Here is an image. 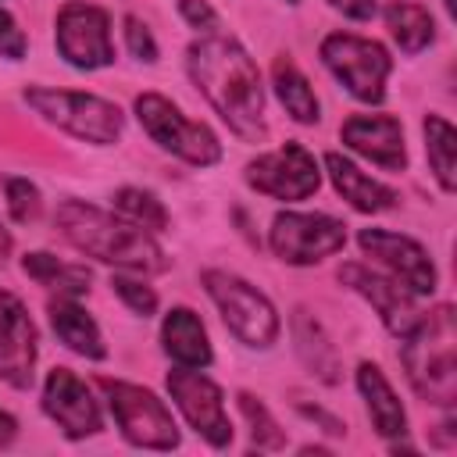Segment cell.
Returning a JSON list of instances; mask_svg holds the SVG:
<instances>
[{
    "label": "cell",
    "mask_w": 457,
    "mask_h": 457,
    "mask_svg": "<svg viewBox=\"0 0 457 457\" xmlns=\"http://www.w3.org/2000/svg\"><path fill=\"white\" fill-rule=\"evenodd\" d=\"M186 71L218 118L246 143L268 136L264 125V86L257 61L236 36L207 32L186 46Z\"/></svg>",
    "instance_id": "6da1fadb"
},
{
    "label": "cell",
    "mask_w": 457,
    "mask_h": 457,
    "mask_svg": "<svg viewBox=\"0 0 457 457\" xmlns=\"http://www.w3.org/2000/svg\"><path fill=\"white\" fill-rule=\"evenodd\" d=\"M54 225L61 228V236L86 257H96L104 264H114L118 271H132V275H161L168 271V257L161 250V243L154 239V232L132 225L121 214L100 211L86 200H61L54 211Z\"/></svg>",
    "instance_id": "7a4b0ae2"
},
{
    "label": "cell",
    "mask_w": 457,
    "mask_h": 457,
    "mask_svg": "<svg viewBox=\"0 0 457 457\" xmlns=\"http://www.w3.org/2000/svg\"><path fill=\"white\" fill-rule=\"evenodd\" d=\"M400 361L411 389L436 407H453L457 400V321L453 307L439 303L425 311L407 336H400Z\"/></svg>",
    "instance_id": "3957f363"
},
{
    "label": "cell",
    "mask_w": 457,
    "mask_h": 457,
    "mask_svg": "<svg viewBox=\"0 0 457 457\" xmlns=\"http://www.w3.org/2000/svg\"><path fill=\"white\" fill-rule=\"evenodd\" d=\"M25 104L61 132L93 143V146H111L118 143L125 129V114L118 104L96 96V93H79V89H54V86H25Z\"/></svg>",
    "instance_id": "277c9868"
},
{
    "label": "cell",
    "mask_w": 457,
    "mask_h": 457,
    "mask_svg": "<svg viewBox=\"0 0 457 457\" xmlns=\"http://www.w3.org/2000/svg\"><path fill=\"white\" fill-rule=\"evenodd\" d=\"M207 296L214 300L225 328L243 343V346H253V350H268L275 339H278V311L275 303L257 289L250 286L246 278L232 275V271H221V268H207L200 275Z\"/></svg>",
    "instance_id": "5b68a950"
},
{
    "label": "cell",
    "mask_w": 457,
    "mask_h": 457,
    "mask_svg": "<svg viewBox=\"0 0 457 457\" xmlns=\"http://www.w3.org/2000/svg\"><path fill=\"white\" fill-rule=\"evenodd\" d=\"M321 64L332 71L336 82L346 86V93L361 104H382L386 100V82L393 71V57L382 43L353 36V32H332L318 46Z\"/></svg>",
    "instance_id": "8992f818"
},
{
    "label": "cell",
    "mask_w": 457,
    "mask_h": 457,
    "mask_svg": "<svg viewBox=\"0 0 457 457\" xmlns=\"http://www.w3.org/2000/svg\"><path fill=\"white\" fill-rule=\"evenodd\" d=\"M136 118L143 125V132L168 154H175L179 161L193 164V168H211L221 161V143L214 136L211 125L186 118L168 96L161 93H139L136 96Z\"/></svg>",
    "instance_id": "52a82bcc"
},
{
    "label": "cell",
    "mask_w": 457,
    "mask_h": 457,
    "mask_svg": "<svg viewBox=\"0 0 457 457\" xmlns=\"http://www.w3.org/2000/svg\"><path fill=\"white\" fill-rule=\"evenodd\" d=\"M100 389L107 396L111 418L125 443L143 450H175L179 446V425L164 400H157L150 389L121 378H100Z\"/></svg>",
    "instance_id": "ba28073f"
},
{
    "label": "cell",
    "mask_w": 457,
    "mask_h": 457,
    "mask_svg": "<svg viewBox=\"0 0 457 457\" xmlns=\"http://www.w3.org/2000/svg\"><path fill=\"white\" fill-rule=\"evenodd\" d=\"M268 246L278 261L307 268L346 246V225L321 211H278L268 228Z\"/></svg>",
    "instance_id": "9c48e42d"
},
{
    "label": "cell",
    "mask_w": 457,
    "mask_h": 457,
    "mask_svg": "<svg viewBox=\"0 0 457 457\" xmlns=\"http://www.w3.org/2000/svg\"><path fill=\"white\" fill-rule=\"evenodd\" d=\"M54 43H57V54L79 71H96L114 64L111 14L96 4L68 0L54 21Z\"/></svg>",
    "instance_id": "30bf717a"
},
{
    "label": "cell",
    "mask_w": 457,
    "mask_h": 457,
    "mask_svg": "<svg viewBox=\"0 0 457 457\" xmlns=\"http://www.w3.org/2000/svg\"><path fill=\"white\" fill-rule=\"evenodd\" d=\"M243 179H246L250 189H257L271 200L293 204V200H307V196L318 193L321 168H318L314 154L303 143L289 139L278 150H268V154H257L253 161H246Z\"/></svg>",
    "instance_id": "8fae6325"
},
{
    "label": "cell",
    "mask_w": 457,
    "mask_h": 457,
    "mask_svg": "<svg viewBox=\"0 0 457 457\" xmlns=\"http://www.w3.org/2000/svg\"><path fill=\"white\" fill-rule=\"evenodd\" d=\"M168 393L189 428H196L200 439H207L214 450H225L232 443V421L225 414L221 386L204 375V368H175L168 371Z\"/></svg>",
    "instance_id": "7c38bea8"
},
{
    "label": "cell",
    "mask_w": 457,
    "mask_h": 457,
    "mask_svg": "<svg viewBox=\"0 0 457 457\" xmlns=\"http://www.w3.org/2000/svg\"><path fill=\"white\" fill-rule=\"evenodd\" d=\"M357 243L361 250L382 264L393 278H400L411 293L425 296V293H436L439 286V275H436V264L428 257V250L411 239V236H400V232H389V228H361L357 232Z\"/></svg>",
    "instance_id": "4fadbf2b"
},
{
    "label": "cell",
    "mask_w": 457,
    "mask_h": 457,
    "mask_svg": "<svg viewBox=\"0 0 457 457\" xmlns=\"http://www.w3.org/2000/svg\"><path fill=\"white\" fill-rule=\"evenodd\" d=\"M339 282L350 286L357 296H364V300L375 307L378 321H382L396 339L407 336V332L414 328V321L421 318V311H418V293H411V289H407L400 278H393V275H382V271H375V268H368V264L350 261V264L339 268Z\"/></svg>",
    "instance_id": "5bb4252c"
},
{
    "label": "cell",
    "mask_w": 457,
    "mask_h": 457,
    "mask_svg": "<svg viewBox=\"0 0 457 457\" xmlns=\"http://www.w3.org/2000/svg\"><path fill=\"white\" fill-rule=\"evenodd\" d=\"M36 357H39V332L29 314V307L0 289V382L11 389H29L36 378Z\"/></svg>",
    "instance_id": "9a60e30c"
},
{
    "label": "cell",
    "mask_w": 457,
    "mask_h": 457,
    "mask_svg": "<svg viewBox=\"0 0 457 457\" xmlns=\"http://www.w3.org/2000/svg\"><path fill=\"white\" fill-rule=\"evenodd\" d=\"M43 411L46 418L68 436V439H86L104 428L100 403L93 400L89 386L71 371V368H50L43 382Z\"/></svg>",
    "instance_id": "2e32d148"
},
{
    "label": "cell",
    "mask_w": 457,
    "mask_h": 457,
    "mask_svg": "<svg viewBox=\"0 0 457 457\" xmlns=\"http://www.w3.org/2000/svg\"><path fill=\"white\" fill-rule=\"evenodd\" d=\"M343 146L361 154L364 161L386 168V171H403L407 168V143H403V125L393 114H353L339 129Z\"/></svg>",
    "instance_id": "e0dca14e"
},
{
    "label": "cell",
    "mask_w": 457,
    "mask_h": 457,
    "mask_svg": "<svg viewBox=\"0 0 457 457\" xmlns=\"http://www.w3.org/2000/svg\"><path fill=\"white\" fill-rule=\"evenodd\" d=\"M325 171H328L336 193H339L353 211H361V214H382V211L396 207V189H389L386 182L364 175L350 157H343V154H336V150L325 154Z\"/></svg>",
    "instance_id": "ac0fdd59"
},
{
    "label": "cell",
    "mask_w": 457,
    "mask_h": 457,
    "mask_svg": "<svg viewBox=\"0 0 457 457\" xmlns=\"http://www.w3.org/2000/svg\"><path fill=\"white\" fill-rule=\"evenodd\" d=\"M161 346L179 368H207L214 361L207 328L196 311L189 307H171L161 321Z\"/></svg>",
    "instance_id": "d6986e66"
},
{
    "label": "cell",
    "mask_w": 457,
    "mask_h": 457,
    "mask_svg": "<svg viewBox=\"0 0 457 457\" xmlns=\"http://www.w3.org/2000/svg\"><path fill=\"white\" fill-rule=\"evenodd\" d=\"M289 336H293V346H296V357L303 361V368L321 378L325 386H336L343 378V368H339V353L328 339V332L321 328V321L307 311V307H296L289 314Z\"/></svg>",
    "instance_id": "ffe728a7"
},
{
    "label": "cell",
    "mask_w": 457,
    "mask_h": 457,
    "mask_svg": "<svg viewBox=\"0 0 457 457\" xmlns=\"http://www.w3.org/2000/svg\"><path fill=\"white\" fill-rule=\"evenodd\" d=\"M46 311H50L54 336H57L71 353H79V357H86V361H104V357H107V343H104V336H100V325L86 314V307H82L75 296L57 293V296L46 303Z\"/></svg>",
    "instance_id": "44dd1931"
},
{
    "label": "cell",
    "mask_w": 457,
    "mask_h": 457,
    "mask_svg": "<svg viewBox=\"0 0 457 457\" xmlns=\"http://www.w3.org/2000/svg\"><path fill=\"white\" fill-rule=\"evenodd\" d=\"M357 389L364 396V407H368V418H371L375 432L382 439H400L407 432V411H403L400 396L393 393L389 378L382 375V368L371 364V361H361L357 364Z\"/></svg>",
    "instance_id": "7402d4cb"
},
{
    "label": "cell",
    "mask_w": 457,
    "mask_h": 457,
    "mask_svg": "<svg viewBox=\"0 0 457 457\" xmlns=\"http://www.w3.org/2000/svg\"><path fill=\"white\" fill-rule=\"evenodd\" d=\"M271 86H275V96H278V104L286 107V114H289L293 121L314 125V121L321 118L318 96H314L307 75L296 68L293 57H286V54L275 57V64H271Z\"/></svg>",
    "instance_id": "603a6c76"
},
{
    "label": "cell",
    "mask_w": 457,
    "mask_h": 457,
    "mask_svg": "<svg viewBox=\"0 0 457 457\" xmlns=\"http://www.w3.org/2000/svg\"><path fill=\"white\" fill-rule=\"evenodd\" d=\"M382 18H386V29L403 54H421L436 39V21H432L428 7H421L414 0H389Z\"/></svg>",
    "instance_id": "cb8c5ba5"
},
{
    "label": "cell",
    "mask_w": 457,
    "mask_h": 457,
    "mask_svg": "<svg viewBox=\"0 0 457 457\" xmlns=\"http://www.w3.org/2000/svg\"><path fill=\"white\" fill-rule=\"evenodd\" d=\"M21 271H25L32 282H39V286H46V289H57V293H64V296H82V293H89V278H93L86 264L57 261V257L46 253V250L25 253Z\"/></svg>",
    "instance_id": "d4e9b609"
},
{
    "label": "cell",
    "mask_w": 457,
    "mask_h": 457,
    "mask_svg": "<svg viewBox=\"0 0 457 457\" xmlns=\"http://www.w3.org/2000/svg\"><path fill=\"white\" fill-rule=\"evenodd\" d=\"M425 132V154H428V168L439 182L443 193L457 189V132L443 114H425L421 121Z\"/></svg>",
    "instance_id": "484cf974"
},
{
    "label": "cell",
    "mask_w": 457,
    "mask_h": 457,
    "mask_svg": "<svg viewBox=\"0 0 457 457\" xmlns=\"http://www.w3.org/2000/svg\"><path fill=\"white\" fill-rule=\"evenodd\" d=\"M114 211L121 218H129L132 225L146 228V232H164L168 228V211L164 204L150 193V189H136V186H121L114 193Z\"/></svg>",
    "instance_id": "4316f807"
},
{
    "label": "cell",
    "mask_w": 457,
    "mask_h": 457,
    "mask_svg": "<svg viewBox=\"0 0 457 457\" xmlns=\"http://www.w3.org/2000/svg\"><path fill=\"white\" fill-rule=\"evenodd\" d=\"M236 400H239V411H243V418H246V425H250L253 446H257V450H282V446H286V436H282L278 421L271 418V411H268L253 393H246V389H243Z\"/></svg>",
    "instance_id": "83f0119b"
},
{
    "label": "cell",
    "mask_w": 457,
    "mask_h": 457,
    "mask_svg": "<svg viewBox=\"0 0 457 457\" xmlns=\"http://www.w3.org/2000/svg\"><path fill=\"white\" fill-rule=\"evenodd\" d=\"M4 196H7V211H11V218H14L18 225L36 221L39 211H43V193H39V186L29 182V179H21V175L4 179Z\"/></svg>",
    "instance_id": "f1b7e54d"
},
{
    "label": "cell",
    "mask_w": 457,
    "mask_h": 457,
    "mask_svg": "<svg viewBox=\"0 0 457 457\" xmlns=\"http://www.w3.org/2000/svg\"><path fill=\"white\" fill-rule=\"evenodd\" d=\"M111 289H114V296H118L132 314H139V318H150V314L157 311V293H154V286L143 282V275L136 278L132 271H118V275H111Z\"/></svg>",
    "instance_id": "f546056e"
},
{
    "label": "cell",
    "mask_w": 457,
    "mask_h": 457,
    "mask_svg": "<svg viewBox=\"0 0 457 457\" xmlns=\"http://www.w3.org/2000/svg\"><path fill=\"white\" fill-rule=\"evenodd\" d=\"M121 25H125V46H129V54L139 57V61H146V64H154L157 61V39H154V32L136 14H125Z\"/></svg>",
    "instance_id": "4dcf8cb0"
},
{
    "label": "cell",
    "mask_w": 457,
    "mask_h": 457,
    "mask_svg": "<svg viewBox=\"0 0 457 457\" xmlns=\"http://www.w3.org/2000/svg\"><path fill=\"white\" fill-rule=\"evenodd\" d=\"M25 46H29L25 32L18 29L14 14L0 4V54H4V57H11V61H21V57H25Z\"/></svg>",
    "instance_id": "1f68e13d"
},
{
    "label": "cell",
    "mask_w": 457,
    "mask_h": 457,
    "mask_svg": "<svg viewBox=\"0 0 457 457\" xmlns=\"http://www.w3.org/2000/svg\"><path fill=\"white\" fill-rule=\"evenodd\" d=\"M179 14L186 25H193L196 32H218V14L207 0H179Z\"/></svg>",
    "instance_id": "d6a6232c"
},
{
    "label": "cell",
    "mask_w": 457,
    "mask_h": 457,
    "mask_svg": "<svg viewBox=\"0 0 457 457\" xmlns=\"http://www.w3.org/2000/svg\"><path fill=\"white\" fill-rule=\"evenodd\" d=\"M336 11H343L346 18H353V21H368V18H375V11H378V0H328Z\"/></svg>",
    "instance_id": "836d02e7"
},
{
    "label": "cell",
    "mask_w": 457,
    "mask_h": 457,
    "mask_svg": "<svg viewBox=\"0 0 457 457\" xmlns=\"http://www.w3.org/2000/svg\"><path fill=\"white\" fill-rule=\"evenodd\" d=\"M296 407H300V414H303V418H311V421H318V425H325V432H328V436H343V432H346V425H343L339 418H332V414H325L321 407H307V403H296Z\"/></svg>",
    "instance_id": "e575fe53"
},
{
    "label": "cell",
    "mask_w": 457,
    "mask_h": 457,
    "mask_svg": "<svg viewBox=\"0 0 457 457\" xmlns=\"http://www.w3.org/2000/svg\"><path fill=\"white\" fill-rule=\"evenodd\" d=\"M14 436H18V421H14V418H11V414L0 407V450H4V446H7Z\"/></svg>",
    "instance_id": "d590c367"
},
{
    "label": "cell",
    "mask_w": 457,
    "mask_h": 457,
    "mask_svg": "<svg viewBox=\"0 0 457 457\" xmlns=\"http://www.w3.org/2000/svg\"><path fill=\"white\" fill-rule=\"evenodd\" d=\"M11 253V232L4 228V221H0V261Z\"/></svg>",
    "instance_id": "8d00e7d4"
},
{
    "label": "cell",
    "mask_w": 457,
    "mask_h": 457,
    "mask_svg": "<svg viewBox=\"0 0 457 457\" xmlns=\"http://www.w3.org/2000/svg\"><path fill=\"white\" fill-rule=\"evenodd\" d=\"M443 7H446V14H453V0H443Z\"/></svg>",
    "instance_id": "74e56055"
},
{
    "label": "cell",
    "mask_w": 457,
    "mask_h": 457,
    "mask_svg": "<svg viewBox=\"0 0 457 457\" xmlns=\"http://www.w3.org/2000/svg\"><path fill=\"white\" fill-rule=\"evenodd\" d=\"M286 4H296V0H286Z\"/></svg>",
    "instance_id": "f35d334b"
}]
</instances>
